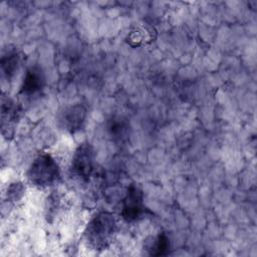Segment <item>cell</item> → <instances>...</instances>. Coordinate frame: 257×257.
<instances>
[{
    "instance_id": "1",
    "label": "cell",
    "mask_w": 257,
    "mask_h": 257,
    "mask_svg": "<svg viewBox=\"0 0 257 257\" xmlns=\"http://www.w3.org/2000/svg\"><path fill=\"white\" fill-rule=\"evenodd\" d=\"M116 220L109 212H99L88 222L84 237L93 250H103L110 245L116 232Z\"/></svg>"
},
{
    "instance_id": "2",
    "label": "cell",
    "mask_w": 257,
    "mask_h": 257,
    "mask_svg": "<svg viewBox=\"0 0 257 257\" xmlns=\"http://www.w3.org/2000/svg\"><path fill=\"white\" fill-rule=\"evenodd\" d=\"M27 179L37 188L51 187L59 182L60 169L49 154H40L29 166Z\"/></svg>"
},
{
    "instance_id": "3",
    "label": "cell",
    "mask_w": 257,
    "mask_h": 257,
    "mask_svg": "<svg viewBox=\"0 0 257 257\" xmlns=\"http://www.w3.org/2000/svg\"><path fill=\"white\" fill-rule=\"evenodd\" d=\"M94 150L88 142L81 143L75 150L70 170L72 174L81 181H88L94 169Z\"/></svg>"
},
{
    "instance_id": "4",
    "label": "cell",
    "mask_w": 257,
    "mask_h": 257,
    "mask_svg": "<svg viewBox=\"0 0 257 257\" xmlns=\"http://www.w3.org/2000/svg\"><path fill=\"white\" fill-rule=\"evenodd\" d=\"M145 211L144 193L138 185L132 184L121 203V217L126 222H136L142 218Z\"/></svg>"
},
{
    "instance_id": "5",
    "label": "cell",
    "mask_w": 257,
    "mask_h": 257,
    "mask_svg": "<svg viewBox=\"0 0 257 257\" xmlns=\"http://www.w3.org/2000/svg\"><path fill=\"white\" fill-rule=\"evenodd\" d=\"M86 117V108L82 104L76 103L65 107L59 113L58 122L61 128L70 134H74L83 127Z\"/></svg>"
},
{
    "instance_id": "6",
    "label": "cell",
    "mask_w": 257,
    "mask_h": 257,
    "mask_svg": "<svg viewBox=\"0 0 257 257\" xmlns=\"http://www.w3.org/2000/svg\"><path fill=\"white\" fill-rule=\"evenodd\" d=\"M19 108L8 96H2L1 99V127L2 135L5 138H11L14 135L15 124L19 118Z\"/></svg>"
},
{
    "instance_id": "7",
    "label": "cell",
    "mask_w": 257,
    "mask_h": 257,
    "mask_svg": "<svg viewBox=\"0 0 257 257\" xmlns=\"http://www.w3.org/2000/svg\"><path fill=\"white\" fill-rule=\"evenodd\" d=\"M45 85V75L39 66H31L25 72L20 93L25 96H33L39 93Z\"/></svg>"
},
{
    "instance_id": "8",
    "label": "cell",
    "mask_w": 257,
    "mask_h": 257,
    "mask_svg": "<svg viewBox=\"0 0 257 257\" xmlns=\"http://www.w3.org/2000/svg\"><path fill=\"white\" fill-rule=\"evenodd\" d=\"M107 134L114 142H123L130 136V123L121 116H113L108 119Z\"/></svg>"
},
{
    "instance_id": "9",
    "label": "cell",
    "mask_w": 257,
    "mask_h": 257,
    "mask_svg": "<svg viewBox=\"0 0 257 257\" xmlns=\"http://www.w3.org/2000/svg\"><path fill=\"white\" fill-rule=\"evenodd\" d=\"M145 249L148 251L149 255H167L170 250V239L166 233H159L146 242Z\"/></svg>"
},
{
    "instance_id": "10",
    "label": "cell",
    "mask_w": 257,
    "mask_h": 257,
    "mask_svg": "<svg viewBox=\"0 0 257 257\" xmlns=\"http://www.w3.org/2000/svg\"><path fill=\"white\" fill-rule=\"evenodd\" d=\"M21 64V54L17 49H9L1 58V69L3 74L9 79L19 69Z\"/></svg>"
},
{
    "instance_id": "11",
    "label": "cell",
    "mask_w": 257,
    "mask_h": 257,
    "mask_svg": "<svg viewBox=\"0 0 257 257\" xmlns=\"http://www.w3.org/2000/svg\"><path fill=\"white\" fill-rule=\"evenodd\" d=\"M24 192H25V188H24L22 183L17 182V183L11 184L8 187L7 193H6L7 201H9V202H17V201H19L23 197Z\"/></svg>"
}]
</instances>
